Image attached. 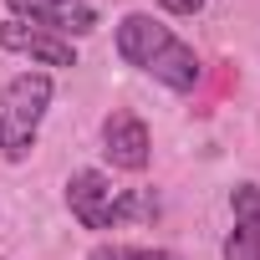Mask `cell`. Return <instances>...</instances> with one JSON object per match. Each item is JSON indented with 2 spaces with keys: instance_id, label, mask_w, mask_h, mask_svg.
Returning <instances> with one entry per match:
<instances>
[{
  "instance_id": "cell-1",
  "label": "cell",
  "mask_w": 260,
  "mask_h": 260,
  "mask_svg": "<svg viewBox=\"0 0 260 260\" xmlns=\"http://www.w3.org/2000/svg\"><path fill=\"white\" fill-rule=\"evenodd\" d=\"M117 56L127 61V67H138L143 77H153V82H164L169 92H194L199 82H204V61H199V51L189 46V41H179L164 21H153V16H143V11H127L122 21H117Z\"/></svg>"
},
{
  "instance_id": "cell-2",
  "label": "cell",
  "mask_w": 260,
  "mask_h": 260,
  "mask_svg": "<svg viewBox=\"0 0 260 260\" xmlns=\"http://www.w3.org/2000/svg\"><path fill=\"white\" fill-rule=\"evenodd\" d=\"M67 209L82 230H117L127 219H153L158 194L153 189H117L102 169H77L67 179Z\"/></svg>"
},
{
  "instance_id": "cell-3",
  "label": "cell",
  "mask_w": 260,
  "mask_h": 260,
  "mask_svg": "<svg viewBox=\"0 0 260 260\" xmlns=\"http://www.w3.org/2000/svg\"><path fill=\"white\" fill-rule=\"evenodd\" d=\"M56 97L51 72H21L0 87V158L6 164H26L41 133V117Z\"/></svg>"
},
{
  "instance_id": "cell-4",
  "label": "cell",
  "mask_w": 260,
  "mask_h": 260,
  "mask_svg": "<svg viewBox=\"0 0 260 260\" xmlns=\"http://www.w3.org/2000/svg\"><path fill=\"white\" fill-rule=\"evenodd\" d=\"M102 153L112 169L122 174H143L153 164V138H148V127L138 112H127V107H112L102 117Z\"/></svg>"
},
{
  "instance_id": "cell-5",
  "label": "cell",
  "mask_w": 260,
  "mask_h": 260,
  "mask_svg": "<svg viewBox=\"0 0 260 260\" xmlns=\"http://www.w3.org/2000/svg\"><path fill=\"white\" fill-rule=\"evenodd\" d=\"M6 11L16 21H31L51 36H67V41H82L97 31V11L87 0H6Z\"/></svg>"
},
{
  "instance_id": "cell-6",
  "label": "cell",
  "mask_w": 260,
  "mask_h": 260,
  "mask_svg": "<svg viewBox=\"0 0 260 260\" xmlns=\"http://www.w3.org/2000/svg\"><path fill=\"white\" fill-rule=\"evenodd\" d=\"M0 51H11V56H31L36 67H77V41L67 36H51L31 21H0Z\"/></svg>"
},
{
  "instance_id": "cell-7",
  "label": "cell",
  "mask_w": 260,
  "mask_h": 260,
  "mask_svg": "<svg viewBox=\"0 0 260 260\" xmlns=\"http://www.w3.org/2000/svg\"><path fill=\"white\" fill-rule=\"evenodd\" d=\"M235 230L224 235V260H260V184H240L230 194Z\"/></svg>"
},
{
  "instance_id": "cell-8",
  "label": "cell",
  "mask_w": 260,
  "mask_h": 260,
  "mask_svg": "<svg viewBox=\"0 0 260 260\" xmlns=\"http://www.w3.org/2000/svg\"><path fill=\"white\" fill-rule=\"evenodd\" d=\"M87 260H179V250H164V245H92Z\"/></svg>"
},
{
  "instance_id": "cell-9",
  "label": "cell",
  "mask_w": 260,
  "mask_h": 260,
  "mask_svg": "<svg viewBox=\"0 0 260 260\" xmlns=\"http://www.w3.org/2000/svg\"><path fill=\"white\" fill-rule=\"evenodd\" d=\"M153 6H164L169 16H199V11H204V0H153Z\"/></svg>"
}]
</instances>
